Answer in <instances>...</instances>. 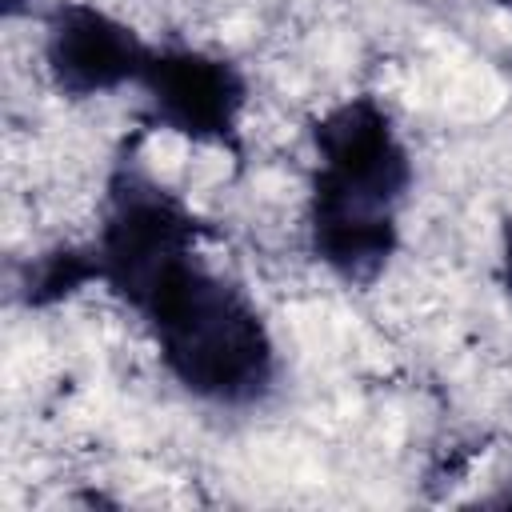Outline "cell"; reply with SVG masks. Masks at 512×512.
<instances>
[{"instance_id":"cell-1","label":"cell","mask_w":512,"mask_h":512,"mask_svg":"<svg viewBox=\"0 0 512 512\" xmlns=\"http://www.w3.org/2000/svg\"><path fill=\"white\" fill-rule=\"evenodd\" d=\"M308 176V252L348 288H372L400 252V208L416 184L412 152L388 108L348 96L312 124Z\"/></svg>"},{"instance_id":"cell-2","label":"cell","mask_w":512,"mask_h":512,"mask_svg":"<svg viewBox=\"0 0 512 512\" xmlns=\"http://www.w3.org/2000/svg\"><path fill=\"white\" fill-rule=\"evenodd\" d=\"M164 372L208 408H260L280 380V352L256 300L196 252L136 308Z\"/></svg>"},{"instance_id":"cell-3","label":"cell","mask_w":512,"mask_h":512,"mask_svg":"<svg viewBox=\"0 0 512 512\" xmlns=\"http://www.w3.org/2000/svg\"><path fill=\"white\" fill-rule=\"evenodd\" d=\"M212 236H220L212 220H204L180 192L148 172L140 160V140H124L104 180L100 224L92 240L100 284L136 312L148 292Z\"/></svg>"},{"instance_id":"cell-4","label":"cell","mask_w":512,"mask_h":512,"mask_svg":"<svg viewBox=\"0 0 512 512\" xmlns=\"http://www.w3.org/2000/svg\"><path fill=\"white\" fill-rule=\"evenodd\" d=\"M136 88L144 92L148 128L224 148L232 156L244 152L240 120L248 108V80L228 56L184 44H156Z\"/></svg>"},{"instance_id":"cell-5","label":"cell","mask_w":512,"mask_h":512,"mask_svg":"<svg viewBox=\"0 0 512 512\" xmlns=\"http://www.w3.org/2000/svg\"><path fill=\"white\" fill-rule=\"evenodd\" d=\"M156 44L128 20L88 0H60L44 12V68L64 100H96L136 88Z\"/></svg>"},{"instance_id":"cell-6","label":"cell","mask_w":512,"mask_h":512,"mask_svg":"<svg viewBox=\"0 0 512 512\" xmlns=\"http://www.w3.org/2000/svg\"><path fill=\"white\" fill-rule=\"evenodd\" d=\"M88 284H100L92 244H56L20 268L16 296L24 308H52L80 296Z\"/></svg>"},{"instance_id":"cell-7","label":"cell","mask_w":512,"mask_h":512,"mask_svg":"<svg viewBox=\"0 0 512 512\" xmlns=\"http://www.w3.org/2000/svg\"><path fill=\"white\" fill-rule=\"evenodd\" d=\"M500 284L512 296V220L500 224Z\"/></svg>"},{"instance_id":"cell-8","label":"cell","mask_w":512,"mask_h":512,"mask_svg":"<svg viewBox=\"0 0 512 512\" xmlns=\"http://www.w3.org/2000/svg\"><path fill=\"white\" fill-rule=\"evenodd\" d=\"M476 504H484V508H512V480H508L500 492H492V496H480Z\"/></svg>"},{"instance_id":"cell-9","label":"cell","mask_w":512,"mask_h":512,"mask_svg":"<svg viewBox=\"0 0 512 512\" xmlns=\"http://www.w3.org/2000/svg\"><path fill=\"white\" fill-rule=\"evenodd\" d=\"M0 12H4V20H16V16L32 12V0H0Z\"/></svg>"}]
</instances>
